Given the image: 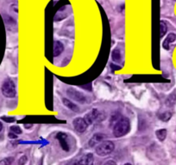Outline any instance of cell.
Returning a JSON list of instances; mask_svg holds the SVG:
<instances>
[{
	"label": "cell",
	"instance_id": "cell-8",
	"mask_svg": "<svg viewBox=\"0 0 176 165\" xmlns=\"http://www.w3.org/2000/svg\"><path fill=\"white\" fill-rule=\"evenodd\" d=\"M105 139V135L102 133H97L92 136L91 140L89 141V145L90 147H94L97 145H99L100 143L103 142V140Z\"/></svg>",
	"mask_w": 176,
	"mask_h": 165
},
{
	"label": "cell",
	"instance_id": "cell-19",
	"mask_svg": "<svg viewBox=\"0 0 176 165\" xmlns=\"http://www.w3.org/2000/svg\"><path fill=\"white\" fill-rule=\"evenodd\" d=\"M10 132H13V133H15V134H21L23 132H22V129L18 126H11L10 127Z\"/></svg>",
	"mask_w": 176,
	"mask_h": 165
},
{
	"label": "cell",
	"instance_id": "cell-16",
	"mask_svg": "<svg viewBox=\"0 0 176 165\" xmlns=\"http://www.w3.org/2000/svg\"><path fill=\"white\" fill-rule=\"evenodd\" d=\"M112 59L113 61L115 62H117L121 59L122 56H121V53L118 49H115L113 52H112Z\"/></svg>",
	"mask_w": 176,
	"mask_h": 165
},
{
	"label": "cell",
	"instance_id": "cell-15",
	"mask_svg": "<svg viewBox=\"0 0 176 165\" xmlns=\"http://www.w3.org/2000/svg\"><path fill=\"white\" fill-rule=\"evenodd\" d=\"M167 30H168L167 24L163 21H161V23H160V36H161V38L164 36V35L167 33Z\"/></svg>",
	"mask_w": 176,
	"mask_h": 165
},
{
	"label": "cell",
	"instance_id": "cell-25",
	"mask_svg": "<svg viewBox=\"0 0 176 165\" xmlns=\"http://www.w3.org/2000/svg\"><path fill=\"white\" fill-rule=\"evenodd\" d=\"M124 165H131V164H125Z\"/></svg>",
	"mask_w": 176,
	"mask_h": 165
},
{
	"label": "cell",
	"instance_id": "cell-7",
	"mask_svg": "<svg viewBox=\"0 0 176 165\" xmlns=\"http://www.w3.org/2000/svg\"><path fill=\"white\" fill-rule=\"evenodd\" d=\"M56 139L59 140L61 148L65 151H69V145L67 142V135L64 132H58L56 135Z\"/></svg>",
	"mask_w": 176,
	"mask_h": 165
},
{
	"label": "cell",
	"instance_id": "cell-23",
	"mask_svg": "<svg viewBox=\"0 0 176 165\" xmlns=\"http://www.w3.org/2000/svg\"><path fill=\"white\" fill-rule=\"evenodd\" d=\"M104 165H117V164L114 162V161H112V160H110V161H107L105 164Z\"/></svg>",
	"mask_w": 176,
	"mask_h": 165
},
{
	"label": "cell",
	"instance_id": "cell-6",
	"mask_svg": "<svg viewBox=\"0 0 176 165\" xmlns=\"http://www.w3.org/2000/svg\"><path fill=\"white\" fill-rule=\"evenodd\" d=\"M73 125L74 129L78 132H79V133L84 132L86 130L87 126H88V125L86 122V120L84 119H82V118H77V119H75L73 120Z\"/></svg>",
	"mask_w": 176,
	"mask_h": 165
},
{
	"label": "cell",
	"instance_id": "cell-4",
	"mask_svg": "<svg viewBox=\"0 0 176 165\" xmlns=\"http://www.w3.org/2000/svg\"><path fill=\"white\" fill-rule=\"evenodd\" d=\"M105 115L104 113L99 112L98 109H92L91 112L86 114L84 120H86L87 125H92L93 122L101 121L105 120Z\"/></svg>",
	"mask_w": 176,
	"mask_h": 165
},
{
	"label": "cell",
	"instance_id": "cell-9",
	"mask_svg": "<svg viewBox=\"0 0 176 165\" xmlns=\"http://www.w3.org/2000/svg\"><path fill=\"white\" fill-rule=\"evenodd\" d=\"M93 155L92 153H88L84 155L79 161V165H93Z\"/></svg>",
	"mask_w": 176,
	"mask_h": 165
},
{
	"label": "cell",
	"instance_id": "cell-22",
	"mask_svg": "<svg viewBox=\"0 0 176 165\" xmlns=\"http://www.w3.org/2000/svg\"><path fill=\"white\" fill-rule=\"evenodd\" d=\"M8 136H9V138H10V139H16L17 137H16V134H15V133H13V132H10L9 134H8Z\"/></svg>",
	"mask_w": 176,
	"mask_h": 165
},
{
	"label": "cell",
	"instance_id": "cell-10",
	"mask_svg": "<svg viewBox=\"0 0 176 165\" xmlns=\"http://www.w3.org/2000/svg\"><path fill=\"white\" fill-rule=\"evenodd\" d=\"M176 40V35L174 33H170L168 37L164 40L163 43H162V47L164 49L166 50H169L170 49V44L173 43L174 41H175Z\"/></svg>",
	"mask_w": 176,
	"mask_h": 165
},
{
	"label": "cell",
	"instance_id": "cell-13",
	"mask_svg": "<svg viewBox=\"0 0 176 165\" xmlns=\"http://www.w3.org/2000/svg\"><path fill=\"white\" fill-rule=\"evenodd\" d=\"M155 135L160 141H164L167 137V130L166 129H159L155 132Z\"/></svg>",
	"mask_w": 176,
	"mask_h": 165
},
{
	"label": "cell",
	"instance_id": "cell-14",
	"mask_svg": "<svg viewBox=\"0 0 176 165\" xmlns=\"http://www.w3.org/2000/svg\"><path fill=\"white\" fill-rule=\"evenodd\" d=\"M175 101L176 95L175 93L174 92V93L171 94V95L168 96V98L167 99V101H166V105H167L168 107H173V106L175 105Z\"/></svg>",
	"mask_w": 176,
	"mask_h": 165
},
{
	"label": "cell",
	"instance_id": "cell-11",
	"mask_svg": "<svg viewBox=\"0 0 176 165\" xmlns=\"http://www.w3.org/2000/svg\"><path fill=\"white\" fill-rule=\"evenodd\" d=\"M64 50V46L63 44L60 42L56 41L55 43H54V48H53V56L54 57H57Z\"/></svg>",
	"mask_w": 176,
	"mask_h": 165
},
{
	"label": "cell",
	"instance_id": "cell-12",
	"mask_svg": "<svg viewBox=\"0 0 176 165\" xmlns=\"http://www.w3.org/2000/svg\"><path fill=\"white\" fill-rule=\"evenodd\" d=\"M62 102H63V104H64L66 108H68L69 109H71L72 111H75V112H78V111H79V108L77 107V105L74 104V103H72L71 101H69L68 99L63 98V99H62Z\"/></svg>",
	"mask_w": 176,
	"mask_h": 165
},
{
	"label": "cell",
	"instance_id": "cell-21",
	"mask_svg": "<svg viewBox=\"0 0 176 165\" xmlns=\"http://www.w3.org/2000/svg\"><path fill=\"white\" fill-rule=\"evenodd\" d=\"M2 119L4 120V121H6V122H13V121H15V118H13V117H2Z\"/></svg>",
	"mask_w": 176,
	"mask_h": 165
},
{
	"label": "cell",
	"instance_id": "cell-17",
	"mask_svg": "<svg viewBox=\"0 0 176 165\" xmlns=\"http://www.w3.org/2000/svg\"><path fill=\"white\" fill-rule=\"evenodd\" d=\"M13 162H14V158L10 157V158H3V160H1L0 165H11Z\"/></svg>",
	"mask_w": 176,
	"mask_h": 165
},
{
	"label": "cell",
	"instance_id": "cell-20",
	"mask_svg": "<svg viewBox=\"0 0 176 165\" xmlns=\"http://www.w3.org/2000/svg\"><path fill=\"white\" fill-rule=\"evenodd\" d=\"M27 161H28V158L26 156H23L18 161V165H24L27 163Z\"/></svg>",
	"mask_w": 176,
	"mask_h": 165
},
{
	"label": "cell",
	"instance_id": "cell-24",
	"mask_svg": "<svg viewBox=\"0 0 176 165\" xmlns=\"http://www.w3.org/2000/svg\"><path fill=\"white\" fill-rule=\"evenodd\" d=\"M2 128H3V124L0 122V132H1V130H2Z\"/></svg>",
	"mask_w": 176,
	"mask_h": 165
},
{
	"label": "cell",
	"instance_id": "cell-3",
	"mask_svg": "<svg viewBox=\"0 0 176 165\" xmlns=\"http://www.w3.org/2000/svg\"><path fill=\"white\" fill-rule=\"evenodd\" d=\"M114 150V144L112 141H103L96 147V153L100 157L111 154Z\"/></svg>",
	"mask_w": 176,
	"mask_h": 165
},
{
	"label": "cell",
	"instance_id": "cell-1",
	"mask_svg": "<svg viewBox=\"0 0 176 165\" xmlns=\"http://www.w3.org/2000/svg\"><path fill=\"white\" fill-rule=\"evenodd\" d=\"M129 129H130V123L129 119L125 117H122L114 125L113 135L117 138L123 137L129 132Z\"/></svg>",
	"mask_w": 176,
	"mask_h": 165
},
{
	"label": "cell",
	"instance_id": "cell-18",
	"mask_svg": "<svg viewBox=\"0 0 176 165\" xmlns=\"http://www.w3.org/2000/svg\"><path fill=\"white\" fill-rule=\"evenodd\" d=\"M171 117H172V113H169V112H166V113H162V114L160 115V119H161L162 120H163V121H168V120H169Z\"/></svg>",
	"mask_w": 176,
	"mask_h": 165
},
{
	"label": "cell",
	"instance_id": "cell-2",
	"mask_svg": "<svg viewBox=\"0 0 176 165\" xmlns=\"http://www.w3.org/2000/svg\"><path fill=\"white\" fill-rule=\"evenodd\" d=\"M1 90H2L3 95L7 98H13L16 96V85L14 82L10 79H8L3 82Z\"/></svg>",
	"mask_w": 176,
	"mask_h": 165
},
{
	"label": "cell",
	"instance_id": "cell-5",
	"mask_svg": "<svg viewBox=\"0 0 176 165\" xmlns=\"http://www.w3.org/2000/svg\"><path fill=\"white\" fill-rule=\"evenodd\" d=\"M66 94L70 98H72L73 100H74L76 102H79V103H85L86 102L85 96L82 93H80L79 91L76 90L68 89L67 91H66Z\"/></svg>",
	"mask_w": 176,
	"mask_h": 165
}]
</instances>
